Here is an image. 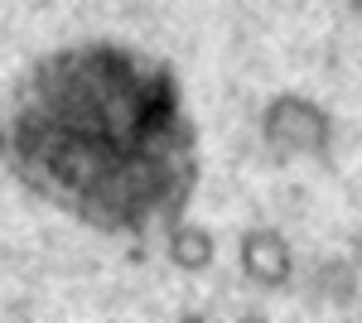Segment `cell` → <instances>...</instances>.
Returning <instances> with one entry per match:
<instances>
[{"mask_svg": "<svg viewBox=\"0 0 362 323\" xmlns=\"http://www.w3.org/2000/svg\"><path fill=\"white\" fill-rule=\"evenodd\" d=\"M0 160L49 208L112 237H169L198 189V131L174 68L87 39L15 78Z\"/></svg>", "mask_w": 362, "mask_h": 323, "instance_id": "cell-1", "label": "cell"}, {"mask_svg": "<svg viewBox=\"0 0 362 323\" xmlns=\"http://www.w3.org/2000/svg\"><path fill=\"white\" fill-rule=\"evenodd\" d=\"M261 140L280 160H319L334 145V116L309 97L285 92L261 111Z\"/></svg>", "mask_w": 362, "mask_h": 323, "instance_id": "cell-2", "label": "cell"}, {"mask_svg": "<svg viewBox=\"0 0 362 323\" xmlns=\"http://www.w3.org/2000/svg\"><path fill=\"white\" fill-rule=\"evenodd\" d=\"M242 270L261 290H285L295 275V251L276 227H251L242 237Z\"/></svg>", "mask_w": 362, "mask_h": 323, "instance_id": "cell-3", "label": "cell"}, {"mask_svg": "<svg viewBox=\"0 0 362 323\" xmlns=\"http://www.w3.org/2000/svg\"><path fill=\"white\" fill-rule=\"evenodd\" d=\"M169 256L184 270H203L213 261V237L203 227H189V222H174L169 227Z\"/></svg>", "mask_w": 362, "mask_h": 323, "instance_id": "cell-4", "label": "cell"}, {"mask_svg": "<svg viewBox=\"0 0 362 323\" xmlns=\"http://www.w3.org/2000/svg\"><path fill=\"white\" fill-rule=\"evenodd\" d=\"M353 10H358V15H362V0H353Z\"/></svg>", "mask_w": 362, "mask_h": 323, "instance_id": "cell-5", "label": "cell"}]
</instances>
